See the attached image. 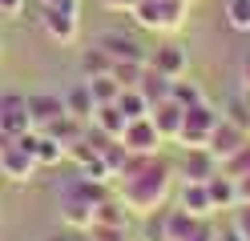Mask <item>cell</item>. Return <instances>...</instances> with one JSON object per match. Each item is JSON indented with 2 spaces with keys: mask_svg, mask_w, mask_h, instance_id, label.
I'll list each match as a JSON object with an SVG mask.
<instances>
[{
  "mask_svg": "<svg viewBox=\"0 0 250 241\" xmlns=\"http://www.w3.org/2000/svg\"><path fill=\"white\" fill-rule=\"evenodd\" d=\"M234 181H238V205H250V173L234 177Z\"/></svg>",
  "mask_w": 250,
  "mask_h": 241,
  "instance_id": "obj_36",
  "label": "cell"
},
{
  "mask_svg": "<svg viewBox=\"0 0 250 241\" xmlns=\"http://www.w3.org/2000/svg\"><path fill=\"white\" fill-rule=\"evenodd\" d=\"M234 221H238V229H242L246 241H250V205H238V209H234Z\"/></svg>",
  "mask_w": 250,
  "mask_h": 241,
  "instance_id": "obj_35",
  "label": "cell"
},
{
  "mask_svg": "<svg viewBox=\"0 0 250 241\" xmlns=\"http://www.w3.org/2000/svg\"><path fill=\"white\" fill-rule=\"evenodd\" d=\"M17 141H21L24 149L37 157V165H41V169H53V165H61V161L69 157V149H65V145H61L57 137H49L44 129H28V133H24V137H17Z\"/></svg>",
  "mask_w": 250,
  "mask_h": 241,
  "instance_id": "obj_8",
  "label": "cell"
},
{
  "mask_svg": "<svg viewBox=\"0 0 250 241\" xmlns=\"http://www.w3.org/2000/svg\"><path fill=\"white\" fill-rule=\"evenodd\" d=\"M41 4H73V0H41Z\"/></svg>",
  "mask_w": 250,
  "mask_h": 241,
  "instance_id": "obj_41",
  "label": "cell"
},
{
  "mask_svg": "<svg viewBox=\"0 0 250 241\" xmlns=\"http://www.w3.org/2000/svg\"><path fill=\"white\" fill-rule=\"evenodd\" d=\"M24 4H28V0H0V12H4V16H21Z\"/></svg>",
  "mask_w": 250,
  "mask_h": 241,
  "instance_id": "obj_37",
  "label": "cell"
},
{
  "mask_svg": "<svg viewBox=\"0 0 250 241\" xmlns=\"http://www.w3.org/2000/svg\"><path fill=\"white\" fill-rule=\"evenodd\" d=\"M218 121H222V109H214L210 101L190 105V109H186V117H182L178 145H182V149H206V145H210V133L218 129Z\"/></svg>",
  "mask_w": 250,
  "mask_h": 241,
  "instance_id": "obj_4",
  "label": "cell"
},
{
  "mask_svg": "<svg viewBox=\"0 0 250 241\" xmlns=\"http://www.w3.org/2000/svg\"><path fill=\"white\" fill-rule=\"evenodd\" d=\"M101 73H113V56L101 44H89L81 53V76H101Z\"/></svg>",
  "mask_w": 250,
  "mask_h": 241,
  "instance_id": "obj_24",
  "label": "cell"
},
{
  "mask_svg": "<svg viewBox=\"0 0 250 241\" xmlns=\"http://www.w3.org/2000/svg\"><path fill=\"white\" fill-rule=\"evenodd\" d=\"M218 241H246V233L238 229V221H234V217H230V221L222 225V229H218Z\"/></svg>",
  "mask_w": 250,
  "mask_h": 241,
  "instance_id": "obj_34",
  "label": "cell"
},
{
  "mask_svg": "<svg viewBox=\"0 0 250 241\" xmlns=\"http://www.w3.org/2000/svg\"><path fill=\"white\" fill-rule=\"evenodd\" d=\"M142 73H146V64H137V60H113V76L121 80V89H133L142 80Z\"/></svg>",
  "mask_w": 250,
  "mask_h": 241,
  "instance_id": "obj_30",
  "label": "cell"
},
{
  "mask_svg": "<svg viewBox=\"0 0 250 241\" xmlns=\"http://www.w3.org/2000/svg\"><path fill=\"white\" fill-rule=\"evenodd\" d=\"M41 28L53 44H77L81 37V0L73 4H41Z\"/></svg>",
  "mask_w": 250,
  "mask_h": 241,
  "instance_id": "obj_3",
  "label": "cell"
},
{
  "mask_svg": "<svg viewBox=\"0 0 250 241\" xmlns=\"http://www.w3.org/2000/svg\"><path fill=\"white\" fill-rule=\"evenodd\" d=\"M137 89L146 93V101H149V105H158V101H166V96H169V89H174V80H169V76H162V73H153L149 64H146L142 80H137Z\"/></svg>",
  "mask_w": 250,
  "mask_h": 241,
  "instance_id": "obj_23",
  "label": "cell"
},
{
  "mask_svg": "<svg viewBox=\"0 0 250 241\" xmlns=\"http://www.w3.org/2000/svg\"><path fill=\"white\" fill-rule=\"evenodd\" d=\"M89 80V89H93V101L97 105H113L117 96H121V80L113 73H101V76H85Z\"/></svg>",
  "mask_w": 250,
  "mask_h": 241,
  "instance_id": "obj_25",
  "label": "cell"
},
{
  "mask_svg": "<svg viewBox=\"0 0 250 241\" xmlns=\"http://www.w3.org/2000/svg\"><path fill=\"white\" fill-rule=\"evenodd\" d=\"M137 4V0H101V8H109V12H129Z\"/></svg>",
  "mask_w": 250,
  "mask_h": 241,
  "instance_id": "obj_38",
  "label": "cell"
},
{
  "mask_svg": "<svg viewBox=\"0 0 250 241\" xmlns=\"http://www.w3.org/2000/svg\"><path fill=\"white\" fill-rule=\"evenodd\" d=\"M178 205L194 217H214V201H210V189L206 181H182L178 189Z\"/></svg>",
  "mask_w": 250,
  "mask_h": 241,
  "instance_id": "obj_16",
  "label": "cell"
},
{
  "mask_svg": "<svg viewBox=\"0 0 250 241\" xmlns=\"http://www.w3.org/2000/svg\"><path fill=\"white\" fill-rule=\"evenodd\" d=\"M186 241H218V229L210 225V217H202L194 229H190V237H186Z\"/></svg>",
  "mask_w": 250,
  "mask_h": 241,
  "instance_id": "obj_33",
  "label": "cell"
},
{
  "mask_svg": "<svg viewBox=\"0 0 250 241\" xmlns=\"http://www.w3.org/2000/svg\"><path fill=\"white\" fill-rule=\"evenodd\" d=\"M169 96H174L178 105H198V101H206V93H202V85H194V80H186V76H178L174 80V89H169Z\"/></svg>",
  "mask_w": 250,
  "mask_h": 241,
  "instance_id": "obj_27",
  "label": "cell"
},
{
  "mask_svg": "<svg viewBox=\"0 0 250 241\" xmlns=\"http://www.w3.org/2000/svg\"><path fill=\"white\" fill-rule=\"evenodd\" d=\"M222 117H226V121H234L238 129H246V133H250V105L242 101L238 93H234L230 101H226V109H222Z\"/></svg>",
  "mask_w": 250,
  "mask_h": 241,
  "instance_id": "obj_29",
  "label": "cell"
},
{
  "mask_svg": "<svg viewBox=\"0 0 250 241\" xmlns=\"http://www.w3.org/2000/svg\"><path fill=\"white\" fill-rule=\"evenodd\" d=\"M77 241H93V237H89V233H77Z\"/></svg>",
  "mask_w": 250,
  "mask_h": 241,
  "instance_id": "obj_42",
  "label": "cell"
},
{
  "mask_svg": "<svg viewBox=\"0 0 250 241\" xmlns=\"http://www.w3.org/2000/svg\"><path fill=\"white\" fill-rule=\"evenodd\" d=\"M28 129H33V117H28V96L4 93V96H0V133L24 137Z\"/></svg>",
  "mask_w": 250,
  "mask_h": 241,
  "instance_id": "obj_9",
  "label": "cell"
},
{
  "mask_svg": "<svg viewBox=\"0 0 250 241\" xmlns=\"http://www.w3.org/2000/svg\"><path fill=\"white\" fill-rule=\"evenodd\" d=\"M121 145L129 153H142V157H149V153H162V133H158V125H153L149 117H137V121H129L125 125V133H121Z\"/></svg>",
  "mask_w": 250,
  "mask_h": 241,
  "instance_id": "obj_7",
  "label": "cell"
},
{
  "mask_svg": "<svg viewBox=\"0 0 250 241\" xmlns=\"http://www.w3.org/2000/svg\"><path fill=\"white\" fill-rule=\"evenodd\" d=\"M117 197L129 205V213L137 217H153L158 209L169 201V189H174V169L166 165L158 153H129L125 161V169L117 173Z\"/></svg>",
  "mask_w": 250,
  "mask_h": 241,
  "instance_id": "obj_1",
  "label": "cell"
},
{
  "mask_svg": "<svg viewBox=\"0 0 250 241\" xmlns=\"http://www.w3.org/2000/svg\"><path fill=\"white\" fill-rule=\"evenodd\" d=\"M226 24L234 32H250V0H226Z\"/></svg>",
  "mask_w": 250,
  "mask_h": 241,
  "instance_id": "obj_28",
  "label": "cell"
},
{
  "mask_svg": "<svg viewBox=\"0 0 250 241\" xmlns=\"http://www.w3.org/2000/svg\"><path fill=\"white\" fill-rule=\"evenodd\" d=\"M222 173H230V177H242V173H250V137L242 141V149L234 153V157H226V161H222Z\"/></svg>",
  "mask_w": 250,
  "mask_h": 241,
  "instance_id": "obj_31",
  "label": "cell"
},
{
  "mask_svg": "<svg viewBox=\"0 0 250 241\" xmlns=\"http://www.w3.org/2000/svg\"><path fill=\"white\" fill-rule=\"evenodd\" d=\"M28 117H33V129H44L57 117H65V93H33L28 96Z\"/></svg>",
  "mask_w": 250,
  "mask_h": 241,
  "instance_id": "obj_13",
  "label": "cell"
},
{
  "mask_svg": "<svg viewBox=\"0 0 250 241\" xmlns=\"http://www.w3.org/2000/svg\"><path fill=\"white\" fill-rule=\"evenodd\" d=\"M93 44H101L113 60H137V64H146V56H149L146 48L129 37V32H101V37L93 40Z\"/></svg>",
  "mask_w": 250,
  "mask_h": 241,
  "instance_id": "obj_14",
  "label": "cell"
},
{
  "mask_svg": "<svg viewBox=\"0 0 250 241\" xmlns=\"http://www.w3.org/2000/svg\"><path fill=\"white\" fill-rule=\"evenodd\" d=\"M238 96H242V101L250 105V85H242V89H238Z\"/></svg>",
  "mask_w": 250,
  "mask_h": 241,
  "instance_id": "obj_40",
  "label": "cell"
},
{
  "mask_svg": "<svg viewBox=\"0 0 250 241\" xmlns=\"http://www.w3.org/2000/svg\"><path fill=\"white\" fill-rule=\"evenodd\" d=\"M37 157L24 149V145L17 137H8V133H0V173L8 177L12 185H28L37 177Z\"/></svg>",
  "mask_w": 250,
  "mask_h": 241,
  "instance_id": "obj_5",
  "label": "cell"
},
{
  "mask_svg": "<svg viewBox=\"0 0 250 241\" xmlns=\"http://www.w3.org/2000/svg\"><path fill=\"white\" fill-rule=\"evenodd\" d=\"M65 112H69V117H77V121H85V125L93 121V112H97V101H93V89H89V80H85V76L65 93Z\"/></svg>",
  "mask_w": 250,
  "mask_h": 241,
  "instance_id": "obj_19",
  "label": "cell"
},
{
  "mask_svg": "<svg viewBox=\"0 0 250 241\" xmlns=\"http://www.w3.org/2000/svg\"><path fill=\"white\" fill-rule=\"evenodd\" d=\"M117 109L125 112L129 121H137V117H149V101H146V93L142 89H121V96H117Z\"/></svg>",
  "mask_w": 250,
  "mask_h": 241,
  "instance_id": "obj_26",
  "label": "cell"
},
{
  "mask_svg": "<svg viewBox=\"0 0 250 241\" xmlns=\"http://www.w3.org/2000/svg\"><path fill=\"white\" fill-rule=\"evenodd\" d=\"M93 225H117V229H125V225H129V205L109 193V197H101L97 209H93Z\"/></svg>",
  "mask_w": 250,
  "mask_h": 241,
  "instance_id": "obj_20",
  "label": "cell"
},
{
  "mask_svg": "<svg viewBox=\"0 0 250 241\" xmlns=\"http://www.w3.org/2000/svg\"><path fill=\"white\" fill-rule=\"evenodd\" d=\"M182 117H186V105H178L174 96H166V101L149 105V121L158 125L162 141H178V133H182Z\"/></svg>",
  "mask_w": 250,
  "mask_h": 241,
  "instance_id": "obj_11",
  "label": "cell"
},
{
  "mask_svg": "<svg viewBox=\"0 0 250 241\" xmlns=\"http://www.w3.org/2000/svg\"><path fill=\"white\" fill-rule=\"evenodd\" d=\"M89 237L93 241H125V229H117V225H89Z\"/></svg>",
  "mask_w": 250,
  "mask_h": 241,
  "instance_id": "obj_32",
  "label": "cell"
},
{
  "mask_svg": "<svg viewBox=\"0 0 250 241\" xmlns=\"http://www.w3.org/2000/svg\"><path fill=\"white\" fill-rule=\"evenodd\" d=\"M250 133H246V129H238V125H234V121H218V129H214V133H210V145H206V149L218 157V165H222V161L226 157H234V153H238L242 149V141H246Z\"/></svg>",
  "mask_w": 250,
  "mask_h": 241,
  "instance_id": "obj_10",
  "label": "cell"
},
{
  "mask_svg": "<svg viewBox=\"0 0 250 241\" xmlns=\"http://www.w3.org/2000/svg\"><path fill=\"white\" fill-rule=\"evenodd\" d=\"M206 189H210V201H214V213H226V209H238V181H234L230 173H222L218 169L210 181H206Z\"/></svg>",
  "mask_w": 250,
  "mask_h": 241,
  "instance_id": "obj_18",
  "label": "cell"
},
{
  "mask_svg": "<svg viewBox=\"0 0 250 241\" xmlns=\"http://www.w3.org/2000/svg\"><path fill=\"white\" fill-rule=\"evenodd\" d=\"M85 129H89L85 121H77V117H69V112H65V117H57L53 125H44V133H49V137H57V141L69 149V145H77V141L85 137Z\"/></svg>",
  "mask_w": 250,
  "mask_h": 241,
  "instance_id": "obj_22",
  "label": "cell"
},
{
  "mask_svg": "<svg viewBox=\"0 0 250 241\" xmlns=\"http://www.w3.org/2000/svg\"><path fill=\"white\" fill-rule=\"evenodd\" d=\"M93 201H85V197H77V193H69L65 189V197H61V221L69 225V229H77V233H89V225H93Z\"/></svg>",
  "mask_w": 250,
  "mask_h": 241,
  "instance_id": "obj_15",
  "label": "cell"
},
{
  "mask_svg": "<svg viewBox=\"0 0 250 241\" xmlns=\"http://www.w3.org/2000/svg\"><path fill=\"white\" fill-rule=\"evenodd\" d=\"M89 125H97L105 137H117L121 141V133H125V125H129V117H125V112L117 109V101L113 105H97V112H93V121Z\"/></svg>",
  "mask_w": 250,
  "mask_h": 241,
  "instance_id": "obj_21",
  "label": "cell"
},
{
  "mask_svg": "<svg viewBox=\"0 0 250 241\" xmlns=\"http://www.w3.org/2000/svg\"><path fill=\"white\" fill-rule=\"evenodd\" d=\"M242 85H250V56L242 60Z\"/></svg>",
  "mask_w": 250,
  "mask_h": 241,
  "instance_id": "obj_39",
  "label": "cell"
},
{
  "mask_svg": "<svg viewBox=\"0 0 250 241\" xmlns=\"http://www.w3.org/2000/svg\"><path fill=\"white\" fill-rule=\"evenodd\" d=\"M146 64H149L153 73H162V76H169V80H178V76L190 73V53H186L178 40H162L158 48H149Z\"/></svg>",
  "mask_w": 250,
  "mask_h": 241,
  "instance_id": "obj_6",
  "label": "cell"
},
{
  "mask_svg": "<svg viewBox=\"0 0 250 241\" xmlns=\"http://www.w3.org/2000/svg\"><path fill=\"white\" fill-rule=\"evenodd\" d=\"M218 169H222V165H218V157L210 149H186L182 153V165H178L182 181H210Z\"/></svg>",
  "mask_w": 250,
  "mask_h": 241,
  "instance_id": "obj_12",
  "label": "cell"
},
{
  "mask_svg": "<svg viewBox=\"0 0 250 241\" xmlns=\"http://www.w3.org/2000/svg\"><path fill=\"white\" fill-rule=\"evenodd\" d=\"M198 221H202V217L186 213L182 205H178V209H166V217L158 221V241H186V237H190V229H194Z\"/></svg>",
  "mask_w": 250,
  "mask_h": 241,
  "instance_id": "obj_17",
  "label": "cell"
},
{
  "mask_svg": "<svg viewBox=\"0 0 250 241\" xmlns=\"http://www.w3.org/2000/svg\"><path fill=\"white\" fill-rule=\"evenodd\" d=\"M186 12H190V0H137L129 8L133 24L149 32H182Z\"/></svg>",
  "mask_w": 250,
  "mask_h": 241,
  "instance_id": "obj_2",
  "label": "cell"
}]
</instances>
